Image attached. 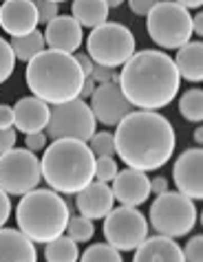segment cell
I'll use <instances>...</instances> for the list:
<instances>
[{
    "instance_id": "35",
    "label": "cell",
    "mask_w": 203,
    "mask_h": 262,
    "mask_svg": "<svg viewBox=\"0 0 203 262\" xmlns=\"http://www.w3.org/2000/svg\"><path fill=\"white\" fill-rule=\"evenodd\" d=\"M16 130H13V126L11 128H0V155L3 152H7V150H11L13 145H16Z\"/></svg>"
},
{
    "instance_id": "25",
    "label": "cell",
    "mask_w": 203,
    "mask_h": 262,
    "mask_svg": "<svg viewBox=\"0 0 203 262\" xmlns=\"http://www.w3.org/2000/svg\"><path fill=\"white\" fill-rule=\"evenodd\" d=\"M179 113L188 121L201 123L203 121V91L201 89L186 91L179 99Z\"/></svg>"
},
{
    "instance_id": "37",
    "label": "cell",
    "mask_w": 203,
    "mask_h": 262,
    "mask_svg": "<svg viewBox=\"0 0 203 262\" xmlns=\"http://www.w3.org/2000/svg\"><path fill=\"white\" fill-rule=\"evenodd\" d=\"M11 216V201H9V194H7L3 187H0V227H5V223L9 221Z\"/></svg>"
},
{
    "instance_id": "32",
    "label": "cell",
    "mask_w": 203,
    "mask_h": 262,
    "mask_svg": "<svg viewBox=\"0 0 203 262\" xmlns=\"http://www.w3.org/2000/svg\"><path fill=\"white\" fill-rule=\"evenodd\" d=\"M181 251H184V260H188V262H201L203 260V238L201 236H192Z\"/></svg>"
},
{
    "instance_id": "39",
    "label": "cell",
    "mask_w": 203,
    "mask_h": 262,
    "mask_svg": "<svg viewBox=\"0 0 203 262\" xmlns=\"http://www.w3.org/2000/svg\"><path fill=\"white\" fill-rule=\"evenodd\" d=\"M75 60H77V64H79V69H82L84 77H89L91 71H93V67H95V62H93L91 57H89V53H79V55H75Z\"/></svg>"
},
{
    "instance_id": "5",
    "label": "cell",
    "mask_w": 203,
    "mask_h": 262,
    "mask_svg": "<svg viewBox=\"0 0 203 262\" xmlns=\"http://www.w3.org/2000/svg\"><path fill=\"white\" fill-rule=\"evenodd\" d=\"M69 216V205L62 196L55 190H45V187H33L25 192L16 209L20 231L29 240L42 245L64 234Z\"/></svg>"
},
{
    "instance_id": "7",
    "label": "cell",
    "mask_w": 203,
    "mask_h": 262,
    "mask_svg": "<svg viewBox=\"0 0 203 262\" xmlns=\"http://www.w3.org/2000/svg\"><path fill=\"white\" fill-rule=\"evenodd\" d=\"M197 205L192 199H188L181 192L166 190L157 194V199L150 205V223L152 229L170 238H184L194 229L197 225Z\"/></svg>"
},
{
    "instance_id": "26",
    "label": "cell",
    "mask_w": 203,
    "mask_h": 262,
    "mask_svg": "<svg viewBox=\"0 0 203 262\" xmlns=\"http://www.w3.org/2000/svg\"><path fill=\"white\" fill-rule=\"evenodd\" d=\"M64 234H67L71 240H75V243H89V240L93 238V234H95V227H93L91 218L77 214V216H69Z\"/></svg>"
},
{
    "instance_id": "29",
    "label": "cell",
    "mask_w": 203,
    "mask_h": 262,
    "mask_svg": "<svg viewBox=\"0 0 203 262\" xmlns=\"http://www.w3.org/2000/svg\"><path fill=\"white\" fill-rule=\"evenodd\" d=\"M13 71H16V53L9 42L0 38V84H5L13 75Z\"/></svg>"
},
{
    "instance_id": "9",
    "label": "cell",
    "mask_w": 203,
    "mask_h": 262,
    "mask_svg": "<svg viewBox=\"0 0 203 262\" xmlns=\"http://www.w3.org/2000/svg\"><path fill=\"white\" fill-rule=\"evenodd\" d=\"M97 119L91 106L79 97L53 104L47 121V137L49 139H79L89 141L95 135Z\"/></svg>"
},
{
    "instance_id": "41",
    "label": "cell",
    "mask_w": 203,
    "mask_h": 262,
    "mask_svg": "<svg viewBox=\"0 0 203 262\" xmlns=\"http://www.w3.org/2000/svg\"><path fill=\"white\" fill-rule=\"evenodd\" d=\"M95 82H93V77H84V84H82V91H79V97L86 99V97H91V93L95 91Z\"/></svg>"
},
{
    "instance_id": "18",
    "label": "cell",
    "mask_w": 203,
    "mask_h": 262,
    "mask_svg": "<svg viewBox=\"0 0 203 262\" xmlns=\"http://www.w3.org/2000/svg\"><path fill=\"white\" fill-rule=\"evenodd\" d=\"M49 113H51V108L47 101L38 99L35 95L23 97L13 106V126L23 135L35 133V130H45L49 121Z\"/></svg>"
},
{
    "instance_id": "15",
    "label": "cell",
    "mask_w": 203,
    "mask_h": 262,
    "mask_svg": "<svg viewBox=\"0 0 203 262\" xmlns=\"http://www.w3.org/2000/svg\"><path fill=\"white\" fill-rule=\"evenodd\" d=\"M42 35L49 49L64 51V53H75L82 47V25L73 16H55L49 20Z\"/></svg>"
},
{
    "instance_id": "21",
    "label": "cell",
    "mask_w": 203,
    "mask_h": 262,
    "mask_svg": "<svg viewBox=\"0 0 203 262\" xmlns=\"http://www.w3.org/2000/svg\"><path fill=\"white\" fill-rule=\"evenodd\" d=\"M175 67L179 77L188 82H201L203 79V45L199 40H188L179 47V53L175 57Z\"/></svg>"
},
{
    "instance_id": "24",
    "label": "cell",
    "mask_w": 203,
    "mask_h": 262,
    "mask_svg": "<svg viewBox=\"0 0 203 262\" xmlns=\"http://www.w3.org/2000/svg\"><path fill=\"white\" fill-rule=\"evenodd\" d=\"M9 45L13 49V53H16V60H23V62H29L33 55H38L47 47L45 35L38 29H33V31H29L25 35H16V38H11Z\"/></svg>"
},
{
    "instance_id": "1",
    "label": "cell",
    "mask_w": 203,
    "mask_h": 262,
    "mask_svg": "<svg viewBox=\"0 0 203 262\" xmlns=\"http://www.w3.org/2000/svg\"><path fill=\"white\" fill-rule=\"evenodd\" d=\"M115 155L133 170L150 172L170 161L177 145L172 123L157 111H130L117 123Z\"/></svg>"
},
{
    "instance_id": "14",
    "label": "cell",
    "mask_w": 203,
    "mask_h": 262,
    "mask_svg": "<svg viewBox=\"0 0 203 262\" xmlns=\"http://www.w3.org/2000/svg\"><path fill=\"white\" fill-rule=\"evenodd\" d=\"M111 192L115 196V201L121 205H144L150 196V179L146 177V172L141 170H117L115 179L111 181Z\"/></svg>"
},
{
    "instance_id": "13",
    "label": "cell",
    "mask_w": 203,
    "mask_h": 262,
    "mask_svg": "<svg viewBox=\"0 0 203 262\" xmlns=\"http://www.w3.org/2000/svg\"><path fill=\"white\" fill-rule=\"evenodd\" d=\"M172 179L181 194L192 201L203 199V150L190 148L181 152L172 167Z\"/></svg>"
},
{
    "instance_id": "34",
    "label": "cell",
    "mask_w": 203,
    "mask_h": 262,
    "mask_svg": "<svg viewBox=\"0 0 203 262\" xmlns=\"http://www.w3.org/2000/svg\"><path fill=\"white\" fill-rule=\"evenodd\" d=\"M25 143L31 152H40L47 148V133L42 130H35V133H27L25 135Z\"/></svg>"
},
{
    "instance_id": "22",
    "label": "cell",
    "mask_w": 203,
    "mask_h": 262,
    "mask_svg": "<svg viewBox=\"0 0 203 262\" xmlns=\"http://www.w3.org/2000/svg\"><path fill=\"white\" fill-rule=\"evenodd\" d=\"M108 7L104 0H73V18L77 20L82 27H97L108 20Z\"/></svg>"
},
{
    "instance_id": "12",
    "label": "cell",
    "mask_w": 203,
    "mask_h": 262,
    "mask_svg": "<svg viewBox=\"0 0 203 262\" xmlns=\"http://www.w3.org/2000/svg\"><path fill=\"white\" fill-rule=\"evenodd\" d=\"M89 99H91V111L95 115V119L102 121L104 126H117L121 117H126L133 111V104L124 97L117 82L97 84Z\"/></svg>"
},
{
    "instance_id": "6",
    "label": "cell",
    "mask_w": 203,
    "mask_h": 262,
    "mask_svg": "<svg viewBox=\"0 0 203 262\" xmlns=\"http://www.w3.org/2000/svg\"><path fill=\"white\" fill-rule=\"evenodd\" d=\"M150 40L161 49H179L192 38V16L175 0H159L146 13Z\"/></svg>"
},
{
    "instance_id": "30",
    "label": "cell",
    "mask_w": 203,
    "mask_h": 262,
    "mask_svg": "<svg viewBox=\"0 0 203 262\" xmlns=\"http://www.w3.org/2000/svg\"><path fill=\"white\" fill-rule=\"evenodd\" d=\"M117 174V161L115 157H95V179L102 183H111Z\"/></svg>"
},
{
    "instance_id": "16",
    "label": "cell",
    "mask_w": 203,
    "mask_h": 262,
    "mask_svg": "<svg viewBox=\"0 0 203 262\" xmlns=\"http://www.w3.org/2000/svg\"><path fill=\"white\" fill-rule=\"evenodd\" d=\"M0 27L11 38L25 35L38 27V11L33 0H5L0 7Z\"/></svg>"
},
{
    "instance_id": "42",
    "label": "cell",
    "mask_w": 203,
    "mask_h": 262,
    "mask_svg": "<svg viewBox=\"0 0 203 262\" xmlns=\"http://www.w3.org/2000/svg\"><path fill=\"white\" fill-rule=\"evenodd\" d=\"M192 33L203 35V16H201V13H199V16H194V18H192Z\"/></svg>"
},
{
    "instance_id": "4",
    "label": "cell",
    "mask_w": 203,
    "mask_h": 262,
    "mask_svg": "<svg viewBox=\"0 0 203 262\" xmlns=\"http://www.w3.org/2000/svg\"><path fill=\"white\" fill-rule=\"evenodd\" d=\"M42 179L57 194H77L95 179V155L79 139H53L40 161Z\"/></svg>"
},
{
    "instance_id": "17",
    "label": "cell",
    "mask_w": 203,
    "mask_h": 262,
    "mask_svg": "<svg viewBox=\"0 0 203 262\" xmlns=\"http://www.w3.org/2000/svg\"><path fill=\"white\" fill-rule=\"evenodd\" d=\"M75 196H77L75 199L77 212L82 216H86V218H91V221L104 218L113 209V203H115L111 185L102 183V181H97V179L91 181L89 185H84Z\"/></svg>"
},
{
    "instance_id": "31",
    "label": "cell",
    "mask_w": 203,
    "mask_h": 262,
    "mask_svg": "<svg viewBox=\"0 0 203 262\" xmlns=\"http://www.w3.org/2000/svg\"><path fill=\"white\" fill-rule=\"evenodd\" d=\"M35 11H38V25H47L49 20L60 16V7L53 0H33Z\"/></svg>"
},
{
    "instance_id": "10",
    "label": "cell",
    "mask_w": 203,
    "mask_h": 262,
    "mask_svg": "<svg viewBox=\"0 0 203 262\" xmlns=\"http://www.w3.org/2000/svg\"><path fill=\"white\" fill-rule=\"evenodd\" d=\"M42 181L40 159L29 148L7 150L0 155V187L9 196H23Z\"/></svg>"
},
{
    "instance_id": "38",
    "label": "cell",
    "mask_w": 203,
    "mask_h": 262,
    "mask_svg": "<svg viewBox=\"0 0 203 262\" xmlns=\"http://www.w3.org/2000/svg\"><path fill=\"white\" fill-rule=\"evenodd\" d=\"M13 126V108L0 104V128H11Z\"/></svg>"
},
{
    "instance_id": "8",
    "label": "cell",
    "mask_w": 203,
    "mask_h": 262,
    "mask_svg": "<svg viewBox=\"0 0 203 262\" xmlns=\"http://www.w3.org/2000/svg\"><path fill=\"white\" fill-rule=\"evenodd\" d=\"M89 57L102 67L117 69L135 53V35L121 23H102L86 38Z\"/></svg>"
},
{
    "instance_id": "45",
    "label": "cell",
    "mask_w": 203,
    "mask_h": 262,
    "mask_svg": "<svg viewBox=\"0 0 203 262\" xmlns=\"http://www.w3.org/2000/svg\"><path fill=\"white\" fill-rule=\"evenodd\" d=\"M104 3H106L108 7H119L121 3H124V0H104Z\"/></svg>"
},
{
    "instance_id": "2",
    "label": "cell",
    "mask_w": 203,
    "mask_h": 262,
    "mask_svg": "<svg viewBox=\"0 0 203 262\" xmlns=\"http://www.w3.org/2000/svg\"><path fill=\"white\" fill-rule=\"evenodd\" d=\"M121 67L117 84L133 108L161 111L177 97L181 77L175 60L164 51H135Z\"/></svg>"
},
{
    "instance_id": "46",
    "label": "cell",
    "mask_w": 203,
    "mask_h": 262,
    "mask_svg": "<svg viewBox=\"0 0 203 262\" xmlns=\"http://www.w3.org/2000/svg\"><path fill=\"white\" fill-rule=\"evenodd\" d=\"M53 3H64V0H53Z\"/></svg>"
},
{
    "instance_id": "3",
    "label": "cell",
    "mask_w": 203,
    "mask_h": 262,
    "mask_svg": "<svg viewBox=\"0 0 203 262\" xmlns=\"http://www.w3.org/2000/svg\"><path fill=\"white\" fill-rule=\"evenodd\" d=\"M25 79L29 91L49 106L79 97L84 73L73 53L55 49H42L27 62Z\"/></svg>"
},
{
    "instance_id": "33",
    "label": "cell",
    "mask_w": 203,
    "mask_h": 262,
    "mask_svg": "<svg viewBox=\"0 0 203 262\" xmlns=\"http://www.w3.org/2000/svg\"><path fill=\"white\" fill-rule=\"evenodd\" d=\"M93 77V82L95 84H106V82H119V75L115 73V69L111 67H102V64H95L91 71V75Z\"/></svg>"
},
{
    "instance_id": "28",
    "label": "cell",
    "mask_w": 203,
    "mask_h": 262,
    "mask_svg": "<svg viewBox=\"0 0 203 262\" xmlns=\"http://www.w3.org/2000/svg\"><path fill=\"white\" fill-rule=\"evenodd\" d=\"M89 148L95 157H115V139L113 133H97L89 139Z\"/></svg>"
},
{
    "instance_id": "23",
    "label": "cell",
    "mask_w": 203,
    "mask_h": 262,
    "mask_svg": "<svg viewBox=\"0 0 203 262\" xmlns=\"http://www.w3.org/2000/svg\"><path fill=\"white\" fill-rule=\"evenodd\" d=\"M45 260L47 262H75V260H79L77 243L64 234L49 240L47 247H45Z\"/></svg>"
},
{
    "instance_id": "44",
    "label": "cell",
    "mask_w": 203,
    "mask_h": 262,
    "mask_svg": "<svg viewBox=\"0 0 203 262\" xmlns=\"http://www.w3.org/2000/svg\"><path fill=\"white\" fill-rule=\"evenodd\" d=\"M194 141H197L199 145L203 143V130H201V128H197V130H194Z\"/></svg>"
},
{
    "instance_id": "40",
    "label": "cell",
    "mask_w": 203,
    "mask_h": 262,
    "mask_svg": "<svg viewBox=\"0 0 203 262\" xmlns=\"http://www.w3.org/2000/svg\"><path fill=\"white\" fill-rule=\"evenodd\" d=\"M166 190H168V181H166L164 177H155L150 181V192L152 194H161Z\"/></svg>"
},
{
    "instance_id": "11",
    "label": "cell",
    "mask_w": 203,
    "mask_h": 262,
    "mask_svg": "<svg viewBox=\"0 0 203 262\" xmlns=\"http://www.w3.org/2000/svg\"><path fill=\"white\" fill-rule=\"evenodd\" d=\"M148 236V223L137 207H113L104 216V238L117 251H135Z\"/></svg>"
},
{
    "instance_id": "20",
    "label": "cell",
    "mask_w": 203,
    "mask_h": 262,
    "mask_svg": "<svg viewBox=\"0 0 203 262\" xmlns=\"http://www.w3.org/2000/svg\"><path fill=\"white\" fill-rule=\"evenodd\" d=\"M38 251L35 243L20 229L0 227V262H35Z\"/></svg>"
},
{
    "instance_id": "43",
    "label": "cell",
    "mask_w": 203,
    "mask_h": 262,
    "mask_svg": "<svg viewBox=\"0 0 203 262\" xmlns=\"http://www.w3.org/2000/svg\"><path fill=\"white\" fill-rule=\"evenodd\" d=\"M175 3L186 7V9H199V7L203 5V0H175Z\"/></svg>"
},
{
    "instance_id": "19",
    "label": "cell",
    "mask_w": 203,
    "mask_h": 262,
    "mask_svg": "<svg viewBox=\"0 0 203 262\" xmlns=\"http://www.w3.org/2000/svg\"><path fill=\"white\" fill-rule=\"evenodd\" d=\"M135 262H186L181 247L170 236L144 238V243L135 249Z\"/></svg>"
},
{
    "instance_id": "36",
    "label": "cell",
    "mask_w": 203,
    "mask_h": 262,
    "mask_svg": "<svg viewBox=\"0 0 203 262\" xmlns=\"http://www.w3.org/2000/svg\"><path fill=\"white\" fill-rule=\"evenodd\" d=\"M159 3V0H128V7L135 16H146V13Z\"/></svg>"
},
{
    "instance_id": "27",
    "label": "cell",
    "mask_w": 203,
    "mask_h": 262,
    "mask_svg": "<svg viewBox=\"0 0 203 262\" xmlns=\"http://www.w3.org/2000/svg\"><path fill=\"white\" fill-rule=\"evenodd\" d=\"M79 260L82 262H121V251H117L108 243H97V245H91L79 256Z\"/></svg>"
}]
</instances>
